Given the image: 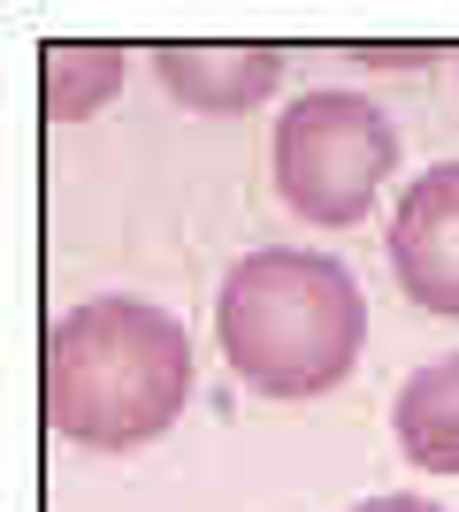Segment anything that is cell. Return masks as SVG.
<instances>
[{
    "instance_id": "4",
    "label": "cell",
    "mask_w": 459,
    "mask_h": 512,
    "mask_svg": "<svg viewBox=\"0 0 459 512\" xmlns=\"http://www.w3.org/2000/svg\"><path fill=\"white\" fill-rule=\"evenodd\" d=\"M391 268L406 299L429 314L459 321V161L414 176V192L391 214Z\"/></svg>"
},
{
    "instance_id": "8",
    "label": "cell",
    "mask_w": 459,
    "mask_h": 512,
    "mask_svg": "<svg viewBox=\"0 0 459 512\" xmlns=\"http://www.w3.org/2000/svg\"><path fill=\"white\" fill-rule=\"evenodd\" d=\"M352 512H444V505H429V497H406V490H391V497H368V505H352Z\"/></svg>"
},
{
    "instance_id": "3",
    "label": "cell",
    "mask_w": 459,
    "mask_h": 512,
    "mask_svg": "<svg viewBox=\"0 0 459 512\" xmlns=\"http://www.w3.org/2000/svg\"><path fill=\"white\" fill-rule=\"evenodd\" d=\"M268 161H276V199H284L299 222L352 230L398 169V130L368 92H337V85L299 92V100L276 115Z\"/></svg>"
},
{
    "instance_id": "1",
    "label": "cell",
    "mask_w": 459,
    "mask_h": 512,
    "mask_svg": "<svg viewBox=\"0 0 459 512\" xmlns=\"http://www.w3.org/2000/svg\"><path fill=\"white\" fill-rule=\"evenodd\" d=\"M192 398V337L153 299H85L46 329V421L85 451L169 436Z\"/></svg>"
},
{
    "instance_id": "5",
    "label": "cell",
    "mask_w": 459,
    "mask_h": 512,
    "mask_svg": "<svg viewBox=\"0 0 459 512\" xmlns=\"http://www.w3.org/2000/svg\"><path fill=\"white\" fill-rule=\"evenodd\" d=\"M153 77L176 107L192 115H245V107L276 100L284 85V54L276 46H161Z\"/></svg>"
},
{
    "instance_id": "2",
    "label": "cell",
    "mask_w": 459,
    "mask_h": 512,
    "mask_svg": "<svg viewBox=\"0 0 459 512\" xmlns=\"http://www.w3.org/2000/svg\"><path fill=\"white\" fill-rule=\"evenodd\" d=\"M368 306L329 253H245L215 291V344L261 398H322L360 367Z\"/></svg>"
},
{
    "instance_id": "7",
    "label": "cell",
    "mask_w": 459,
    "mask_h": 512,
    "mask_svg": "<svg viewBox=\"0 0 459 512\" xmlns=\"http://www.w3.org/2000/svg\"><path fill=\"white\" fill-rule=\"evenodd\" d=\"M123 85V46H100V39H69V46H46V115L54 123H85L115 100Z\"/></svg>"
},
{
    "instance_id": "6",
    "label": "cell",
    "mask_w": 459,
    "mask_h": 512,
    "mask_svg": "<svg viewBox=\"0 0 459 512\" xmlns=\"http://www.w3.org/2000/svg\"><path fill=\"white\" fill-rule=\"evenodd\" d=\"M391 428H398V451L429 474H459V352L414 367L398 383V406H391Z\"/></svg>"
}]
</instances>
